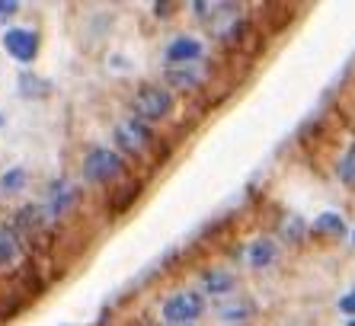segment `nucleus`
I'll list each match as a JSON object with an SVG mask.
<instances>
[{"label": "nucleus", "mask_w": 355, "mask_h": 326, "mask_svg": "<svg viewBox=\"0 0 355 326\" xmlns=\"http://www.w3.org/2000/svg\"><path fill=\"white\" fill-rule=\"evenodd\" d=\"M314 230L323 237H343L346 234V221H343L339 212H323V214H317Z\"/></svg>", "instance_id": "nucleus-15"}, {"label": "nucleus", "mask_w": 355, "mask_h": 326, "mask_svg": "<svg viewBox=\"0 0 355 326\" xmlns=\"http://www.w3.org/2000/svg\"><path fill=\"white\" fill-rule=\"evenodd\" d=\"M253 301H243V298H240V301H231V304H224L221 310H218V314H221L224 320H234V323H240V320H247L250 314H253Z\"/></svg>", "instance_id": "nucleus-17"}, {"label": "nucleus", "mask_w": 355, "mask_h": 326, "mask_svg": "<svg viewBox=\"0 0 355 326\" xmlns=\"http://www.w3.org/2000/svg\"><path fill=\"white\" fill-rule=\"evenodd\" d=\"M160 314H164L166 326L192 323V320H198L205 314V298L198 291H176L164 301V310H160Z\"/></svg>", "instance_id": "nucleus-3"}, {"label": "nucleus", "mask_w": 355, "mask_h": 326, "mask_svg": "<svg viewBox=\"0 0 355 326\" xmlns=\"http://www.w3.org/2000/svg\"><path fill=\"white\" fill-rule=\"evenodd\" d=\"M112 138H116L119 151L122 154H144L150 144H154V131H150V125H144L141 119H135V115H128V119H122V122L116 125V131H112Z\"/></svg>", "instance_id": "nucleus-4"}, {"label": "nucleus", "mask_w": 355, "mask_h": 326, "mask_svg": "<svg viewBox=\"0 0 355 326\" xmlns=\"http://www.w3.org/2000/svg\"><path fill=\"white\" fill-rule=\"evenodd\" d=\"M205 55V45L196 35H176L166 45V61L170 65H198V58Z\"/></svg>", "instance_id": "nucleus-7"}, {"label": "nucleus", "mask_w": 355, "mask_h": 326, "mask_svg": "<svg viewBox=\"0 0 355 326\" xmlns=\"http://www.w3.org/2000/svg\"><path fill=\"white\" fill-rule=\"evenodd\" d=\"M80 202V189L74 186L71 180H55L49 186V196H45V205H42V212H45V218L49 221H61L74 205Z\"/></svg>", "instance_id": "nucleus-6"}, {"label": "nucleus", "mask_w": 355, "mask_h": 326, "mask_svg": "<svg viewBox=\"0 0 355 326\" xmlns=\"http://www.w3.org/2000/svg\"><path fill=\"white\" fill-rule=\"evenodd\" d=\"M29 186V170L26 166H10L0 176V196H19Z\"/></svg>", "instance_id": "nucleus-14"}, {"label": "nucleus", "mask_w": 355, "mask_h": 326, "mask_svg": "<svg viewBox=\"0 0 355 326\" xmlns=\"http://www.w3.org/2000/svg\"><path fill=\"white\" fill-rule=\"evenodd\" d=\"M346 326H355V320H349V323H346Z\"/></svg>", "instance_id": "nucleus-22"}, {"label": "nucleus", "mask_w": 355, "mask_h": 326, "mask_svg": "<svg viewBox=\"0 0 355 326\" xmlns=\"http://www.w3.org/2000/svg\"><path fill=\"white\" fill-rule=\"evenodd\" d=\"M339 314H346V317H352L355 320V288H349L346 294H343V298H339Z\"/></svg>", "instance_id": "nucleus-19"}, {"label": "nucleus", "mask_w": 355, "mask_h": 326, "mask_svg": "<svg viewBox=\"0 0 355 326\" xmlns=\"http://www.w3.org/2000/svg\"><path fill=\"white\" fill-rule=\"evenodd\" d=\"M19 13V3L17 0H0V23H10V19Z\"/></svg>", "instance_id": "nucleus-20"}, {"label": "nucleus", "mask_w": 355, "mask_h": 326, "mask_svg": "<svg viewBox=\"0 0 355 326\" xmlns=\"http://www.w3.org/2000/svg\"><path fill=\"white\" fill-rule=\"evenodd\" d=\"M182 326H192V323H182Z\"/></svg>", "instance_id": "nucleus-24"}, {"label": "nucleus", "mask_w": 355, "mask_h": 326, "mask_svg": "<svg viewBox=\"0 0 355 326\" xmlns=\"http://www.w3.org/2000/svg\"><path fill=\"white\" fill-rule=\"evenodd\" d=\"M234 285H237V278H234V272H221V269H211V272H202V278H198V288L208 294H227L234 291Z\"/></svg>", "instance_id": "nucleus-13"}, {"label": "nucleus", "mask_w": 355, "mask_h": 326, "mask_svg": "<svg viewBox=\"0 0 355 326\" xmlns=\"http://www.w3.org/2000/svg\"><path fill=\"white\" fill-rule=\"evenodd\" d=\"M45 221L49 218L42 212V205H23V208L13 214V230H17V237H29V234H35Z\"/></svg>", "instance_id": "nucleus-11"}, {"label": "nucleus", "mask_w": 355, "mask_h": 326, "mask_svg": "<svg viewBox=\"0 0 355 326\" xmlns=\"http://www.w3.org/2000/svg\"><path fill=\"white\" fill-rule=\"evenodd\" d=\"M173 3H154V13H160V19H166V13H173Z\"/></svg>", "instance_id": "nucleus-21"}, {"label": "nucleus", "mask_w": 355, "mask_h": 326, "mask_svg": "<svg viewBox=\"0 0 355 326\" xmlns=\"http://www.w3.org/2000/svg\"><path fill=\"white\" fill-rule=\"evenodd\" d=\"M173 93L166 90V87H157V83H144L138 87L132 99V109H135V119H141L144 125L150 122H164L166 115L173 112Z\"/></svg>", "instance_id": "nucleus-2"}, {"label": "nucleus", "mask_w": 355, "mask_h": 326, "mask_svg": "<svg viewBox=\"0 0 355 326\" xmlns=\"http://www.w3.org/2000/svg\"><path fill=\"white\" fill-rule=\"evenodd\" d=\"M17 90L23 99H45L51 93V80H45L42 74L29 71V67H23L17 77Z\"/></svg>", "instance_id": "nucleus-10"}, {"label": "nucleus", "mask_w": 355, "mask_h": 326, "mask_svg": "<svg viewBox=\"0 0 355 326\" xmlns=\"http://www.w3.org/2000/svg\"><path fill=\"white\" fill-rule=\"evenodd\" d=\"M164 77L173 90L189 93V90H198V87H202V80H205V67L202 65H173V67H166Z\"/></svg>", "instance_id": "nucleus-8"}, {"label": "nucleus", "mask_w": 355, "mask_h": 326, "mask_svg": "<svg viewBox=\"0 0 355 326\" xmlns=\"http://www.w3.org/2000/svg\"><path fill=\"white\" fill-rule=\"evenodd\" d=\"M39 33L29 29V26H10L7 33H3V51H7L13 61L19 65H33L35 58H39Z\"/></svg>", "instance_id": "nucleus-5"}, {"label": "nucleus", "mask_w": 355, "mask_h": 326, "mask_svg": "<svg viewBox=\"0 0 355 326\" xmlns=\"http://www.w3.org/2000/svg\"><path fill=\"white\" fill-rule=\"evenodd\" d=\"M80 173H83V180L93 182V186H106V182L122 180L125 160H122V154H119V151H109V147H93V151H87V157H83Z\"/></svg>", "instance_id": "nucleus-1"}, {"label": "nucleus", "mask_w": 355, "mask_h": 326, "mask_svg": "<svg viewBox=\"0 0 355 326\" xmlns=\"http://www.w3.org/2000/svg\"><path fill=\"white\" fill-rule=\"evenodd\" d=\"M19 256H23V240L17 237V230L0 224V269H10L17 266Z\"/></svg>", "instance_id": "nucleus-12"}, {"label": "nucleus", "mask_w": 355, "mask_h": 326, "mask_svg": "<svg viewBox=\"0 0 355 326\" xmlns=\"http://www.w3.org/2000/svg\"><path fill=\"white\" fill-rule=\"evenodd\" d=\"M304 230H307V224L301 218H288V224H282V237H285L288 243H301Z\"/></svg>", "instance_id": "nucleus-18"}, {"label": "nucleus", "mask_w": 355, "mask_h": 326, "mask_svg": "<svg viewBox=\"0 0 355 326\" xmlns=\"http://www.w3.org/2000/svg\"><path fill=\"white\" fill-rule=\"evenodd\" d=\"M352 243H355V230H352Z\"/></svg>", "instance_id": "nucleus-23"}, {"label": "nucleus", "mask_w": 355, "mask_h": 326, "mask_svg": "<svg viewBox=\"0 0 355 326\" xmlns=\"http://www.w3.org/2000/svg\"><path fill=\"white\" fill-rule=\"evenodd\" d=\"M279 256V243H275L272 237H259L253 243L247 246V266L250 269H269Z\"/></svg>", "instance_id": "nucleus-9"}, {"label": "nucleus", "mask_w": 355, "mask_h": 326, "mask_svg": "<svg viewBox=\"0 0 355 326\" xmlns=\"http://www.w3.org/2000/svg\"><path fill=\"white\" fill-rule=\"evenodd\" d=\"M336 176L346 189H355V144H349V151L343 154V160L336 163Z\"/></svg>", "instance_id": "nucleus-16"}]
</instances>
